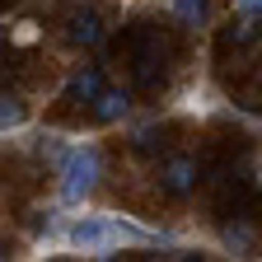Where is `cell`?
<instances>
[{
  "instance_id": "obj_1",
  "label": "cell",
  "mask_w": 262,
  "mask_h": 262,
  "mask_svg": "<svg viewBox=\"0 0 262 262\" xmlns=\"http://www.w3.org/2000/svg\"><path fill=\"white\" fill-rule=\"evenodd\" d=\"M61 244L75 248V253H98V257H108L117 244H155V234H150V229H141V225L117 220V215H75L71 225H66Z\"/></svg>"
},
{
  "instance_id": "obj_2",
  "label": "cell",
  "mask_w": 262,
  "mask_h": 262,
  "mask_svg": "<svg viewBox=\"0 0 262 262\" xmlns=\"http://www.w3.org/2000/svg\"><path fill=\"white\" fill-rule=\"evenodd\" d=\"M61 202H84V196L94 192L98 173H103V155H98V145H71L61 155Z\"/></svg>"
},
{
  "instance_id": "obj_3",
  "label": "cell",
  "mask_w": 262,
  "mask_h": 262,
  "mask_svg": "<svg viewBox=\"0 0 262 262\" xmlns=\"http://www.w3.org/2000/svg\"><path fill=\"white\" fill-rule=\"evenodd\" d=\"M196 178H202V169H196V159H187V155L164 159V169H159L164 192H173V196H187V192L196 187Z\"/></svg>"
},
{
  "instance_id": "obj_4",
  "label": "cell",
  "mask_w": 262,
  "mask_h": 262,
  "mask_svg": "<svg viewBox=\"0 0 262 262\" xmlns=\"http://www.w3.org/2000/svg\"><path fill=\"white\" fill-rule=\"evenodd\" d=\"M66 38H71L75 47H98L103 42V19H98L94 10H75L71 19H66Z\"/></svg>"
},
{
  "instance_id": "obj_5",
  "label": "cell",
  "mask_w": 262,
  "mask_h": 262,
  "mask_svg": "<svg viewBox=\"0 0 262 262\" xmlns=\"http://www.w3.org/2000/svg\"><path fill=\"white\" fill-rule=\"evenodd\" d=\"M126 108H131V98L122 89H103L94 98V122H117V117H126Z\"/></svg>"
},
{
  "instance_id": "obj_6",
  "label": "cell",
  "mask_w": 262,
  "mask_h": 262,
  "mask_svg": "<svg viewBox=\"0 0 262 262\" xmlns=\"http://www.w3.org/2000/svg\"><path fill=\"white\" fill-rule=\"evenodd\" d=\"M253 244H257V225H253V220H229V225H225V248L248 253Z\"/></svg>"
},
{
  "instance_id": "obj_7",
  "label": "cell",
  "mask_w": 262,
  "mask_h": 262,
  "mask_svg": "<svg viewBox=\"0 0 262 262\" xmlns=\"http://www.w3.org/2000/svg\"><path fill=\"white\" fill-rule=\"evenodd\" d=\"M71 94L80 98V103H94V98L103 94V80H98V71H94V66H89V71H80V75L71 80Z\"/></svg>"
},
{
  "instance_id": "obj_8",
  "label": "cell",
  "mask_w": 262,
  "mask_h": 262,
  "mask_svg": "<svg viewBox=\"0 0 262 262\" xmlns=\"http://www.w3.org/2000/svg\"><path fill=\"white\" fill-rule=\"evenodd\" d=\"M257 38H262V19H257V10L244 14L234 28H229V42H234V47H248V42H257Z\"/></svg>"
},
{
  "instance_id": "obj_9",
  "label": "cell",
  "mask_w": 262,
  "mask_h": 262,
  "mask_svg": "<svg viewBox=\"0 0 262 262\" xmlns=\"http://www.w3.org/2000/svg\"><path fill=\"white\" fill-rule=\"evenodd\" d=\"M173 14H178L183 24H202V19L211 14V0H173Z\"/></svg>"
},
{
  "instance_id": "obj_10",
  "label": "cell",
  "mask_w": 262,
  "mask_h": 262,
  "mask_svg": "<svg viewBox=\"0 0 262 262\" xmlns=\"http://www.w3.org/2000/svg\"><path fill=\"white\" fill-rule=\"evenodd\" d=\"M0 126H5V131L24 126V103H19V98H5V103H0Z\"/></svg>"
},
{
  "instance_id": "obj_11",
  "label": "cell",
  "mask_w": 262,
  "mask_h": 262,
  "mask_svg": "<svg viewBox=\"0 0 262 262\" xmlns=\"http://www.w3.org/2000/svg\"><path fill=\"white\" fill-rule=\"evenodd\" d=\"M234 10L239 14H253V10H262V0H234Z\"/></svg>"
}]
</instances>
